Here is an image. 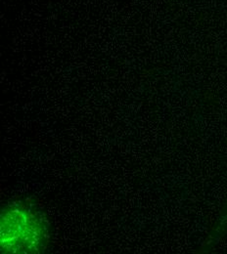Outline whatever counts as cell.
I'll return each instance as SVG.
<instances>
[{
    "label": "cell",
    "instance_id": "6da1fadb",
    "mask_svg": "<svg viewBox=\"0 0 227 254\" xmlns=\"http://www.w3.org/2000/svg\"><path fill=\"white\" fill-rule=\"evenodd\" d=\"M0 231L4 254L42 253L49 242L48 223L29 201H13L3 208Z\"/></svg>",
    "mask_w": 227,
    "mask_h": 254
}]
</instances>
